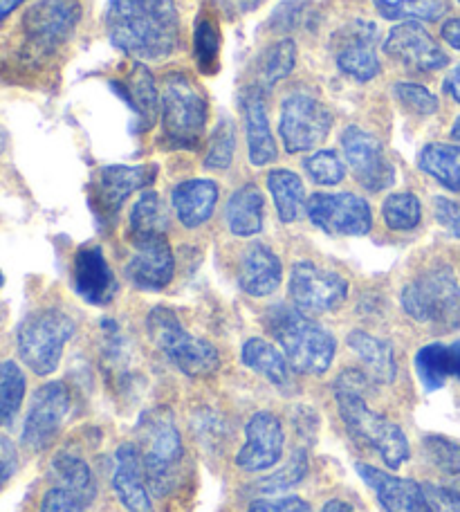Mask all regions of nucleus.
Listing matches in <instances>:
<instances>
[{
  "instance_id": "nucleus-25",
  "label": "nucleus",
  "mask_w": 460,
  "mask_h": 512,
  "mask_svg": "<svg viewBox=\"0 0 460 512\" xmlns=\"http://www.w3.org/2000/svg\"><path fill=\"white\" fill-rule=\"evenodd\" d=\"M117 86L124 88L122 93L126 97V102L131 104V108L137 115V131L140 133L151 131V128L158 124V117H160V93H158V86H155L151 70L146 68L144 63L135 61L122 84Z\"/></svg>"
},
{
  "instance_id": "nucleus-3",
  "label": "nucleus",
  "mask_w": 460,
  "mask_h": 512,
  "mask_svg": "<svg viewBox=\"0 0 460 512\" xmlns=\"http://www.w3.org/2000/svg\"><path fill=\"white\" fill-rule=\"evenodd\" d=\"M162 135L167 149L196 151L209 120L207 97L198 81L182 70H173L162 79Z\"/></svg>"
},
{
  "instance_id": "nucleus-30",
  "label": "nucleus",
  "mask_w": 460,
  "mask_h": 512,
  "mask_svg": "<svg viewBox=\"0 0 460 512\" xmlns=\"http://www.w3.org/2000/svg\"><path fill=\"white\" fill-rule=\"evenodd\" d=\"M346 342L357 358L364 362V367L377 384H391L395 380L398 367H395V351L391 342L373 337L366 331H351Z\"/></svg>"
},
{
  "instance_id": "nucleus-47",
  "label": "nucleus",
  "mask_w": 460,
  "mask_h": 512,
  "mask_svg": "<svg viewBox=\"0 0 460 512\" xmlns=\"http://www.w3.org/2000/svg\"><path fill=\"white\" fill-rule=\"evenodd\" d=\"M247 512H312L308 501L301 497H281V499H256L247 506Z\"/></svg>"
},
{
  "instance_id": "nucleus-1",
  "label": "nucleus",
  "mask_w": 460,
  "mask_h": 512,
  "mask_svg": "<svg viewBox=\"0 0 460 512\" xmlns=\"http://www.w3.org/2000/svg\"><path fill=\"white\" fill-rule=\"evenodd\" d=\"M110 43L142 61H160L180 45V16L173 0H108Z\"/></svg>"
},
{
  "instance_id": "nucleus-41",
  "label": "nucleus",
  "mask_w": 460,
  "mask_h": 512,
  "mask_svg": "<svg viewBox=\"0 0 460 512\" xmlns=\"http://www.w3.org/2000/svg\"><path fill=\"white\" fill-rule=\"evenodd\" d=\"M236 151V131L229 120H220L214 135L209 140V151L205 158V167L214 171H225L232 167Z\"/></svg>"
},
{
  "instance_id": "nucleus-46",
  "label": "nucleus",
  "mask_w": 460,
  "mask_h": 512,
  "mask_svg": "<svg viewBox=\"0 0 460 512\" xmlns=\"http://www.w3.org/2000/svg\"><path fill=\"white\" fill-rule=\"evenodd\" d=\"M308 3L306 0H288V3H281L279 7L272 12L270 18V27L276 32H290L294 27H299L303 16H306Z\"/></svg>"
},
{
  "instance_id": "nucleus-16",
  "label": "nucleus",
  "mask_w": 460,
  "mask_h": 512,
  "mask_svg": "<svg viewBox=\"0 0 460 512\" xmlns=\"http://www.w3.org/2000/svg\"><path fill=\"white\" fill-rule=\"evenodd\" d=\"M337 68L360 84L380 75L377 59V27L368 21H353L342 27L333 39Z\"/></svg>"
},
{
  "instance_id": "nucleus-32",
  "label": "nucleus",
  "mask_w": 460,
  "mask_h": 512,
  "mask_svg": "<svg viewBox=\"0 0 460 512\" xmlns=\"http://www.w3.org/2000/svg\"><path fill=\"white\" fill-rule=\"evenodd\" d=\"M268 189L274 198L281 223L299 221V216L303 214V200H306V187H303V180L297 173L290 169L270 171Z\"/></svg>"
},
{
  "instance_id": "nucleus-31",
  "label": "nucleus",
  "mask_w": 460,
  "mask_h": 512,
  "mask_svg": "<svg viewBox=\"0 0 460 512\" xmlns=\"http://www.w3.org/2000/svg\"><path fill=\"white\" fill-rule=\"evenodd\" d=\"M418 167L449 191L460 194V146L440 142L427 144L418 155Z\"/></svg>"
},
{
  "instance_id": "nucleus-37",
  "label": "nucleus",
  "mask_w": 460,
  "mask_h": 512,
  "mask_svg": "<svg viewBox=\"0 0 460 512\" xmlns=\"http://www.w3.org/2000/svg\"><path fill=\"white\" fill-rule=\"evenodd\" d=\"M294 63H297V45L292 39H281L279 43L270 45L259 59L261 88H272L274 84H279L294 70Z\"/></svg>"
},
{
  "instance_id": "nucleus-38",
  "label": "nucleus",
  "mask_w": 460,
  "mask_h": 512,
  "mask_svg": "<svg viewBox=\"0 0 460 512\" xmlns=\"http://www.w3.org/2000/svg\"><path fill=\"white\" fill-rule=\"evenodd\" d=\"M167 212L155 191H146L131 209V239L149 234H167Z\"/></svg>"
},
{
  "instance_id": "nucleus-15",
  "label": "nucleus",
  "mask_w": 460,
  "mask_h": 512,
  "mask_svg": "<svg viewBox=\"0 0 460 512\" xmlns=\"http://www.w3.org/2000/svg\"><path fill=\"white\" fill-rule=\"evenodd\" d=\"M386 57L413 72H436L447 68L449 57L434 41L425 25L418 21H404L395 25L384 41Z\"/></svg>"
},
{
  "instance_id": "nucleus-21",
  "label": "nucleus",
  "mask_w": 460,
  "mask_h": 512,
  "mask_svg": "<svg viewBox=\"0 0 460 512\" xmlns=\"http://www.w3.org/2000/svg\"><path fill=\"white\" fill-rule=\"evenodd\" d=\"M155 178H158V167L155 164H140V167L115 164V167H104L95 182L97 207L106 216H115L128 196L151 187Z\"/></svg>"
},
{
  "instance_id": "nucleus-57",
  "label": "nucleus",
  "mask_w": 460,
  "mask_h": 512,
  "mask_svg": "<svg viewBox=\"0 0 460 512\" xmlns=\"http://www.w3.org/2000/svg\"><path fill=\"white\" fill-rule=\"evenodd\" d=\"M452 137L456 142H460V117L456 120V124H454V128H452Z\"/></svg>"
},
{
  "instance_id": "nucleus-35",
  "label": "nucleus",
  "mask_w": 460,
  "mask_h": 512,
  "mask_svg": "<svg viewBox=\"0 0 460 512\" xmlns=\"http://www.w3.org/2000/svg\"><path fill=\"white\" fill-rule=\"evenodd\" d=\"M373 5L389 21H438L447 12V0H373Z\"/></svg>"
},
{
  "instance_id": "nucleus-55",
  "label": "nucleus",
  "mask_w": 460,
  "mask_h": 512,
  "mask_svg": "<svg viewBox=\"0 0 460 512\" xmlns=\"http://www.w3.org/2000/svg\"><path fill=\"white\" fill-rule=\"evenodd\" d=\"M25 3V0H0V25L5 23V18L16 12L18 7H21Z\"/></svg>"
},
{
  "instance_id": "nucleus-8",
  "label": "nucleus",
  "mask_w": 460,
  "mask_h": 512,
  "mask_svg": "<svg viewBox=\"0 0 460 512\" xmlns=\"http://www.w3.org/2000/svg\"><path fill=\"white\" fill-rule=\"evenodd\" d=\"M77 324L57 308L36 310L18 328L16 346L27 369L36 376H50L59 369L63 349L75 337Z\"/></svg>"
},
{
  "instance_id": "nucleus-29",
  "label": "nucleus",
  "mask_w": 460,
  "mask_h": 512,
  "mask_svg": "<svg viewBox=\"0 0 460 512\" xmlns=\"http://www.w3.org/2000/svg\"><path fill=\"white\" fill-rule=\"evenodd\" d=\"M416 371L427 391L445 387L449 378H460V340L454 344L422 346L416 355Z\"/></svg>"
},
{
  "instance_id": "nucleus-36",
  "label": "nucleus",
  "mask_w": 460,
  "mask_h": 512,
  "mask_svg": "<svg viewBox=\"0 0 460 512\" xmlns=\"http://www.w3.org/2000/svg\"><path fill=\"white\" fill-rule=\"evenodd\" d=\"M27 389L23 369L14 360L0 362V427L12 423L21 411Z\"/></svg>"
},
{
  "instance_id": "nucleus-5",
  "label": "nucleus",
  "mask_w": 460,
  "mask_h": 512,
  "mask_svg": "<svg viewBox=\"0 0 460 512\" xmlns=\"http://www.w3.org/2000/svg\"><path fill=\"white\" fill-rule=\"evenodd\" d=\"M146 331H149L153 344L184 376L209 378L220 369L216 346L202 340V337L191 335L171 308L155 306L146 317Z\"/></svg>"
},
{
  "instance_id": "nucleus-26",
  "label": "nucleus",
  "mask_w": 460,
  "mask_h": 512,
  "mask_svg": "<svg viewBox=\"0 0 460 512\" xmlns=\"http://www.w3.org/2000/svg\"><path fill=\"white\" fill-rule=\"evenodd\" d=\"M171 203L180 223L189 230H196L202 223H207L214 214L218 203V185L214 180H187L173 189Z\"/></svg>"
},
{
  "instance_id": "nucleus-10",
  "label": "nucleus",
  "mask_w": 460,
  "mask_h": 512,
  "mask_svg": "<svg viewBox=\"0 0 460 512\" xmlns=\"http://www.w3.org/2000/svg\"><path fill=\"white\" fill-rule=\"evenodd\" d=\"M333 128V113L310 93H292L283 99L279 133L288 153H306L326 140Z\"/></svg>"
},
{
  "instance_id": "nucleus-54",
  "label": "nucleus",
  "mask_w": 460,
  "mask_h": 512,
  "mask_svg": "<svg viewBox=\"0 0 460 512\" xmlns=\"http://www.w3.org/2000/svg\"><path fill=\"white\" fill-rule=\"evenodd\" d=\"M445 93H449V97H452L456 104H460V63L447 75Z\"/></svg>"
},
{
  "instance_id": "nucleus-40",
  "label": "nucleus",
  "mask_w": 460,
  "mask_h": 512,
  "mask_svg": "<svg viewBox=\"0 0 460 512\" xmlns=\"http://www.w3.org/2000/svg\"><path fill=\"white\" fill-rule=\"evenodd\" d=\"M306 474H308V454L306 450H294L288 463H285L281 470H276L274 474H270V477H265L263 481L256 483V490H259L261 495H279V492L299 486V483L306 479Z\"/></svg>"
},
{
  "instance_id": "nucleus-9",
  "label": "nucleus",
  "mask_w": 460,
  "mask_h": 512,
  "mask_svg": "<svg viewBox=\"0 0 460 512\" xmlns=\"http://www.w3.org/2000/svg\"><path fill=\"white\" fill-rule=\"evenodd\" d=\"M81 14V0H36L21 18L27 52L50 54L61 48L75 34Z\"/></svg>"
},
{
  "instance_id": "nucleus-42",
  "label": "nucleus",
  "mask_w": 460,
  "mask_h": 512,
  "mask_svg": "<svg viewBox=\"0 0 460 512\" xmlns=\"http://www.w3.org/2000/svg\"><path fill=\"white\" fill-rule=\"evenodd\" d=\"M308 176L324 187H335L346 178V164L335 151H317L303 160Z\"/></svg>"
},
{
  "instance_id": "nucleus-51",
  "label": "nucleus",
  "mask_w": 460,
  "mask_h": 512,
  "mask_svg": "<svg viewBox=\"0 0 460 512\" xmlns=\"http://www.w3.org/2000/svg\"><path fill=\"white\" fill-rule=\"evenodd\" d=\"M368 384H371V380H368L364 371L346 369L339 373V378L335 380V393L342 391V393H360V396H366Z\"/></svg>"
},
{
  "instance_id": "nucleus-34",
  "label": "nucleus",
  "mask_w": 460,
  "mask_h": 512,
  "mask_svg": "<svg viewBox=\"0 0 460 512\" xmlns=\"http://www.w3.org/2000/svg\"><path fill=\"white\" fill-rule=\"evenodd\" d=\"M193 59L202 75H216L220 68V30L216 18L202 12L193 27Z\"/></svg>"
},
{
  "instance_id": "nucleus-19",
  "label": "nucleus",
  "mask_w": 460,
  "mask_h": 512,
  "mask_svg": "<svg viewBox=\"0 0 460 512\" xmlns=\"http://www.w3.org/2000/svg\"><path fill=\"white\" fill-rule=\"evenodd\" d=\"M355 470L375 492L377 504L384 512H431L425 486H420L418 481L393 477L391 472L377 470L366 463H357Z\"/></svg>"
},
{
  "instance_id": "nucleus-53",
  "label": "nucleus",
  "mask_w": 460,
  "mask_h": 512,
  "mask_svg": "<svg viewBox=\"0 0 460 512\" xmlns=\"http://www.w3.org/2000/svg\"><path fill=\"white\" fill-rule=\"evenodd\" d=\"M443 39L452 45L454 50H460V18H449L443 25Z\"/></svg>"
},
{
  "instance_id": "nucleus-45",
  "label": "nucleus",
  "mask_w": 460,
  "mask_h": 512,
  "mask_svg": "<svg viewBox=\"0 0 460 512\" xmlns=\"http://www.w3.org/2000/svg\"><path fill=\"white\" fill-rule=\"evenodd\" d=\"M90 506V499L61 486H52L41 499V512H84Z\"/></svg>"
},
{
  "instance_id": "nucleus-33",
  "label": "nucleus",
  "mask_w": 460,
  "mask_h": 512,
  "mask_svg": "<svg viewBox=\"0 0 460 512\" xmlns=\"http://www.w3.org/2000/svg\"><path fill=\"white\" fill-rule=\"evenodd\" d=\"M50 479L54 481V486L79 492V495H84L90 501L97 499L95 474H92L90 465L77 454L61 452L54 456L50 465Z\"/></svg>"
},
{
  "instance_id": "nucleus-4",
  "label": "nucleus",
  "mask_w": 460,
  "mask_h": 512,
  "mask_svg": "<svg viewBox=\"0 0 460 512\" xmlns=\"http://www.w3.org/2000/svg\"><path fill=\"white\" fill-rule=\"evenodd\" d=\"M402 308L413 322L438 331L460 328V283L449 265H436L409 281L402 290Z\"/></svg>"
},
{
  "instance_id": "nucleus-18",
  "label": "nucleus",
  "mask_w": 460,
  "mask_h": 512,
  "mask_svg": "<svg viewBox=\"0 0 460 512\" xmlns=\"http://www.w3.org/2000/svg\"><path fill=\"white\" fill-rule=\"evenodd\" d=\"M283 425L272 411H256L247 420L245 445L236 454V465L243 472H265L274 468L283 456Z\"/></svg>"
},
{
  "instance_id": "nucleus-43",
  "label": "nucleus",
  "mask_w": 460,
  "mask_h": 512,
  "mask_svg": "<svg viewBox=\"0 0 460 512\" xmlns=\"http://www.w3.org/2000/svg\"><path fill=\"white\" fill-rule=\"evenodd\" d=\"M427 459L436 465L438 470L460 477V443L445 436H425L422 441Z\"/></svg>"
},
{
  "instance_id": "nucleus-11",
  "label": "nucleus",
  "mask_w": 460,
  "mask_h": 512,
  "mask_svg": "<svg viewBox=\"0 0 460 512\" xmlns=\"http://www.w3.org/2000/svg\"><path fill=\"white\" fill-rule=\"evenodd\" d=\"M290 299L301 313H330L348 297V281L339 272L319 268L312 261H297L290 272Z\"/></svg>"
},
{
  "instance_id": "nucleus-20",
  "label": "nucleus",
  "mask_w": 460,
  "mask_h": 512,
  "mask_svg": "<svg viewBox=\"0 0 460 512\" xmlns=\"http://www.w3.org/2000/svg\"><path fill=\"white\" fill-rule=\"evenodd\" d=\"M72 283L79 297L92 306H106L117 295V279L104 250L99 245H84L72 261Z\"/></svg>"
},
{
  "instance_id": "nucleus-27",
  "label": "nucleus",
  "mask_w": 460,
  "mask_h": 512,
  "mask_svg": "<svg viewBox=\"0 0 460 512\" xmlns=\"http://www.w3.org/2000/svg\"><path fill=\"white\" fill-rule=\"evenodd\" d=\"M225 221L229 232L241 239H250L263 230L265 223V198L263 191L250 182L238 187L227 200Z\"/></svg>"
},
{
  "instance_id": "nucleus-48",
  "label": "nucleus",
  "mask_w": 460,
  "mask_h": 512,
  "mask_svg": "<svg viewBox=\"0 0 460 512\" xmlns=\"http://www.w3.org/2000/svg\"><path fill=\"white\" fill-rule=\"evenodd\" d=\"M434 214L436 221L443 225L449 234L460 239V203L445 196H438L434 200Z\"/></svg>"
},
{
  "instance_id": "nucleus-58",
  "label": "nucleus",
  "mask_w": 460,
  "mask_h": 512,
  "mask_svg": "<svg viewBox=\"0 0 460 512\" xmlns=\"http://www.w3.org/2000/svg\"><path fill=\"white\" fill-rule=\"evenodd\" d=\"M3 151H5V135L0 133V153H3Z\"/></svg>"
},
{
  "instance_id": "nucleus-59",
  "label": "nucleus",
  "mask_w": 460,
  "mask_h": 512,
  "mask_svg": "<svg viewBox=\"0 0 460 512\" xmlns=\"http://www.w3.org/2000/svg\"><path fill=\"white\" fill-rule=\"evenodd\" d=\"M0 286H3V274H0Z\"/></svg>"
},
{
  "instance_id": "nucleus-28",
  "label": "nucleus",
  "mask_w": 460,
  "mask_h": 512,
  "mask_svg": "<svg viewBox=\"0 0 460 512\" xmlns=\"http://www.w3.org/2000/svg\"><path fill=\"white\" fill-rule=\"evenodd\" d=\"M241 360L247 369L259 373L268 382H272L276 389L281 391H292L294 378H292V367L285 355L272 346L270 342L261 340V337H252L243 344Z\"/></svg>"
},
{
  "instance_id": "nucleus-13",
  "label": "nucleus",
  "mask_w": 460,
  "mask_h": 512,
  "mask_svg": "<svg viewBox=\"0 0 460 512\" xmlns=\"http://www.w3.org/2000/svg\"><path fill=\"white\" fill-rule=\"evenodd\" d=\"M306 214L319 230L339 236H364L371 232L373 214L362 196L315 194L308 198Z\"/></svg>"
},
{
  "instance_id": "nucleus-60",
  "label": "nucleus",
  "mask_w": 460,
  "mask_h": 512,
  "mask_svg": "<svg viewBox=\"0 0 460 512\" xmlns=\"http://www.w3.org/2000/svg\"><path fill=\"white\" fill-rule=\"evenodd\" d=\"M458 3H460V0H458Z\"/></svg>"
},
{
  "instance_id": "nucleus-44",
  "label": "nucleus",
  "mask_w": 460,
  "mask_h": 512,
  "mask_svg": "<svg viewBox=\"0 0 460 512\" xmlns=\"http://www.w3.org/2000/svg\"><path fill=\"white\" fill-rule=\"evenodd\" d=\"M393 95L398 102L407 108V111L416 115H434L438 113V97L420 84H411V81H400L393 86Z\"/></svg>"
},
{
  "instance_id": "nucleus-24",
  "label": "nucleus",
  "mask_w": 460,
  "mask_h": 512,
  "mask_svg": "<svg viewBox=\"0 0 460 512\" xmlns=\"http://www.w3.org/2000/svg\"><path fill=\"white\" fill-rule=\"evenodd\" d=\"M283 265L268 245L250 243L238 261V286L250 297H268L279 290Z\"/></svg>"
},
{
  "instance_id": "nucleus-39",
  "label": "nucleus",
  "mask_w": 460,
  "mask_h": 512,
  "mask_svg": "<svg viewBox=\"0 0 460 512\" xmlns=\"http://www.w3.org/2000/svg\"><path fill=\"white\" fill-rule=\"evenodd\" d=\"M382 216L389 230L411 232L416 230L422 221V205L416 194L400 191V194H391L384 200Z\"/></svg>"
},
{
  "instance_id": "nucleus-2",
  "label": "nucleus",
  "mask_w": 460,
  "mask_h": 512,
  "mask_svg": "<svg viewBox=\"0 0 460 512\" xmlns=\"http://www.w3.org/2000/svg\"><path fill=\"white\" fill-rule=\"evenodd\" d=\"M268 328L290 367L306 376H324L335 360L337 342L328 328L299 308L276 306L268 315Z\"/></svg>"
},
{
  "instance_id": "nucleus-7",
  "label": "nucleus",
  "mask_w": 460,
  "mask_h": 512,
  "mask_svg": "<svg viewBox=\"0 0 460 512\" xmlns=\"http://www.w3.org/2000/svg\"><path fill=\"white\" fill-rule=\"evenodd\" d=\"M337 411L355 441H364L382 456L386 468L400 470L409 461L411 450L402 427L366 405V396L360 393H335Z\"/></svg>"
},
{
  "instance_id": "nucleus-17",
  "label": "nucleus",
  "mask_w": 460,
  "mask_h": 512,
  "mask_svg": "<svg viewBox=\"0 0 460 512\" xmlns=\"http://www.w3.org/2000/svg\"><path fill=\"white\" fill-rule=\"evenodd\" d=\"M131 241L135 252L128 261L126 274L133 286L151 292L167 288L176 274V256H173L167 234L137 236Z\"/></svg>"
},
{
  "instance_id": "nucleus-52",
  "label": "nucleus",
  "mask_w": 460,
  "mask_h": 512,
  "mask_svg": "<svg viewBox=\"0 0 460 512\" xmlns=\"http://www.w3.org/2000/svg\"><path fill=\"white\" fill-rule=\"evenodd\" d=\"M216 3L227 16H243V14L254 12L263 0H216Z\"/></svg>"
},
{
  "instance_id": "nucleus-6",
  "label": "nucleus",
  "mask_w": 460,
  "mask_h": 512,
  "mask_svg": "<svg viewBox=\"0 0 460 512\" xmlns=\"http://www.w3.org/2000/svg\"><path fill=\"white\" fill-rule=\"evenodd\" d=\"M142 461L146 486L155 497L169 495L176 486V470L182 461V436L171 411H146L140 423Z\"/></svg>"
},
{
  "instance_id": "nucleus-12",
  "label": "nucleus",
  "mask_w": 460,
  "mask_h": 512,
  "mask_svg": "<svg viewBox=\"0 0 460 512\" xmlns=\"http://www.w3.org/2000/svg\"><path fill=\"white\" fill-rule=\"evenodd\" d=\"M72 409V393L63 382H48L36 389L23 425V445L32 452H43L54 443L66 425Z\"/></svg>"
},
{
  "instance_id": "nucleus-23",
  "label": "nucleus",
  "mask_w": 460,
  "mask_h": 512,
  "mask_svg": "<svg viewBox=\"0 0 460 512\" xmlns=\"http://www.w3.org/2000/svg\"><path fill=\"white\" fill-rule=\"evenodd\" d=\"M241 111L245 120L247 135V151H250V162L254 167H265L276 160V142L270 131L268 102L261 86H247L241 93Z\"/></svg>"
},
{
  "instance_id": "nucleus-50",
  "label": "nucleus",
  "mask_w": 460,
  "mask_h": 512,
  "mask_svg": "<svg viewBox=\"0 0 460 512\" xmlns=\"http://www.w3.org/2000/svg\"><path fill=\"white\" fill-rule=\"evenodd\" d=\"M18 470V452L14 443L7 436H0V490L7 486V481Z\"/></svg>"
},
{
  "instance_id": "nucleus-22",
  "label": "nucleus",
  "mask_w": 460,
  "mask_h": 512,
  "mask_svg": "<svg viewBox=\"0 0 460 512\" xmlns=\"http://www.w3.org/2000/svg\"><path fill=\"white\" fill-rule=\"evenodd\" d=\"M113 488L128 512H153L149 486H146L142 450L135 443H122L115 452Z\"/></svg>"
},
{
  "instance_id": "nucleus-56",
  "label": "nucleus",
  "mask_w": 460,
  "mask_h": 512,
  "mask_svg": "<svg viewBox=\"0 0 460 512\" xmlns=\"http://www.w3.org/2000/svg\"><path fill=\"white\" fill-rule=\"evenodd\" d=\"M321 512H355V508L342 499H330L328 504L321 508Z\"/></svg>"
},
{
  "instance_id": "nucleus-14",
  "label": "nucleus",
  "mask_w": 460,
  "mask_h": 512,
  "mask_svg": "<svg viewBox=\"0 0 460 512\" xmlns=\"http://www.w3.org/2000/svg\"><path fill=\"white\" fill-rule=\"evenodd\" d=\"M342 149L355 180L368 191H384L395 182V167L375 135L360 126H348L342 133Z\"/></svg>"
},
{
  "instance_id": "nucleus-49",
  "label": "nucleus",
  "mask_w": 460,
  "mask_h": 512,
  "mask_svg": "<svg viewBox=\"0 0 460 512\" xmlns=\"http://www.w3.org/2000/svg\"><path fill=\"white\" fill-rule=\"evenodd\" d=\"M431 512H460V492L443 486H425Z\"/></svg>"
}]
</instances>
